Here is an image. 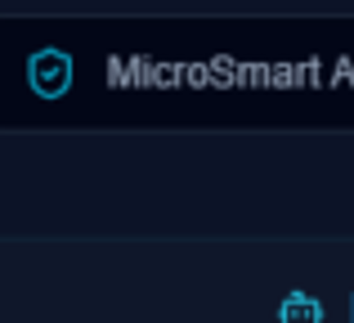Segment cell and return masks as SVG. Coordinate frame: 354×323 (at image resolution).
Listing matches in <instances>:
<instances>
[{"label": "cell", "mask_w": 354, "mask_h": 323, "mask_svg": "<svg viewBox=\"0 0 354 323\" xmlns=\"http://www.w3.org/2000/svg\"><path fill=\"white\" fill-rule=\"evenodd\" d=\"M27 81H32V90L41 99L68 95V90H72V54H63V50L32 54V63H27Z\"/></svg>", "instance_id": "6da1fadb"}, {"label": "cell", "mask_w": 354, "mask_h": 323, "mask_svg": "<svg viewBox=\"0 0 354 323\" xmlns=\"http://www.w3.org/2000/svg\"><path fill=\"white\" fill-rule=\"evenodd\" d=\"M350 315H354V297H350Z\"/></svg>", "instance_id": "3957f363"}, {"label": "cell", "mask_w": 354, "mask_h": 323, "mask_svg": "<svg viewBox=\"0 0 354 323\" xmlns=\"http://www.w3.org/2000/svg\"><path fill=\"white\" fill-rule=\"evenodd\" d=\"M278 323H323V301L310 292H287L278 306Z\"/></svg>", "instance_id": "7a4b0ae2"}]
</instances>
